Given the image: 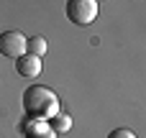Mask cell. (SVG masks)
<instances>
[{"label": "cell", "mask_w": 146, "mask_h": 138, "mask_svg": "<svg viewBox=\"0 0 146 138\" xmlns=\"http://www.w3.org/2000/svg\"><path fill=\"white\" fill-rule=\"evenodd\" d=\"M59 113V97L54 90L44 85H31L23 90V115L26 120H41L49 123Z\"/></svg>", "instance_id": "cell-1"}, {"label": "cell", "mask_w": 146, "mask_h": 138, "mask_svg": "<svg viewBox=\"0 0 146 138\" xmlns=\"http://www.w3.org/2000/svg\"><path fill=\"white\" fill-rule=\"evenodd\" d=\"M64 15L74 26H90L98 18V0H67Z\"/></svg>", "instance_id": "cell-2"}, {"label": "cell", "mask_w": 146, "mask_h": 138, "mask_svg": "<svg viewBox=\"0 0 146 138\" xmlns=\"http://www.w3.org/2000/svg\"><path fill=\"white\" fill-rule=\"evenodd\" d=\"M26 36L21 31H3L0 33V54L8 59H18L26 51Z\"/></svg>", "instance_id": "cell-3"}, {"label": "cell", "mask_w": 146, "mask_h": 138, "mask_svg": "<svg viewBox=\"0 0 146 138\" xmlns=\"http://www.w3.org/2000/svg\"><path fill=\"white\" fill-rule=\"evenodd\" d=\"M41 56H33V54H23V56H18L15 59V72L21 74V77H28V79H33V77H38L41 74Z\"/></svg>", "instance_id": "cell-4"}, {"label": "cell", "mask_w": 146, "mask_h": 138, "mask_svg": "<svg viewBox=\"0 0 146 138\" xmlns=\"http://www.w3.org/2000/svg\"><path fill=\"white\" fill-rule=\"evenodd\" d=\"M21 131H23V138H56L49 123H41V120H26Z\"/></svg>", "instance_id": "cell-5"}, {"label": "cell", "mask_w": 146, "mask_h": 138, "mask_svg": "<svg viewBox=\"0 0 146 138\" xmlns=\"http://www.w3.org/2000/svg\"><path fill=\"white\" fill-rule=\"evenodd\" d=\"M49 128H51L56 136H59V133H67V131L72 128V118H69L67 113H62V110H59V113L49 120Z\"/></svg>", "instance_id": "cell-6"}, {"label": "cell", "mask_w": 146, "mask_h": 138, "mask_svg": "<svg viewBox=\"0 0 146 138\" xmlns=\"http://www.w3.org/2000/svg\"><path fill=\"white\" fill-rule=\"evenodd\" d=\"M46 49H49V46H46V38H44V36H31V38L26 41V51L33 54V56H44Z\"/></svg>", "instance_id": "cell-7"}, {"label": "cell", "mask_w": 146, "mask_h": 138, "mask_svg": "<svg viewBox=\"0 0 146 138\" xmlns=\"http://www.w3.org/2000/svg\"><path fill=\"white\" fill-rule=\"evenodd\" d=\"M108 138H136L133 131H128V128H115V131H110Z\"/></svg>", "instance_id": "cell-8"}, {"label": "cell", "mask_w": 146, "mask_h": 138, "mask_svg": "<svg viewBox=\"0 0 146 138\" xmlns=\"http://www.w3.org/2000/svg\"><path fill=\"white\" fill-rule=\"evenodd\" d=\"M98 3H100V0H98Z\"/></svg>", "instance_id": "cell-9"}]
</instances>
